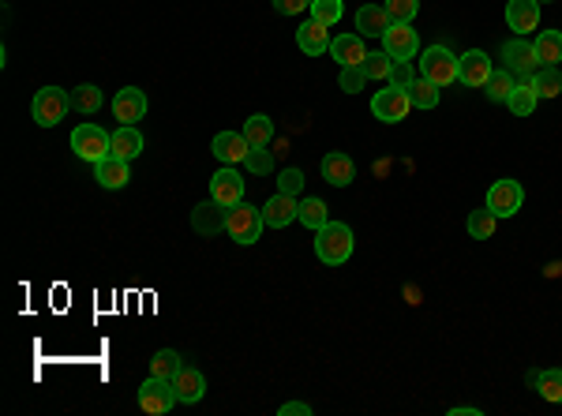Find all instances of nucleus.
Here are the masks:
<instances>
[{
	"label": "nucleus",
	"instance_id": "6",
	"mask_svg": "<svg viewBox=\"0 0 562 416\" xmlns=\"http://www.w3.org/2000/svg\"><path fill=\"white\" fill-rule=\"evenodd\" d=\"M72 109V94L60 90V87H42L34 94V105H30V113H34V120L42 127H57L60 120H65V113Z\"/></svg>",
	"mask_w": 562,
	"mask_h": 416
},
{
	"label": "nucleus",
	"instance_id": "26",
	"mask_svg": "<svg viewBox=\"0 0 562 416\" xmlns=\"http://www.w3.org/2000/svg\"><path fill=\"white\" fill-rule=\"evenodd\" d=\"M113 158H124V162H132V158L143 154V135L135 132V124H120L113 132Z\"/></svg>",
	"mask_w": 562,
	"mask_h": 416
},
{
	"label": "nucleus",
	"instance_id": "2",
	"mask_svg": "<svg viewBox=\"0 0 562 416\" xmlns=\"http://www.w3.org/2000/svg\"><path fill=\"white\" fill-rule=\"evenodd\" d=\"M262 206H252V203H237V206H229V218H225V233L237 240V244H255L259 233H262Z\"/></svg>",
	"mask_w": 562,
	"mask_h": 416
},
{
	"label": "nucleus",
	"instance_id": "16",
	"mask_svg": "<svg viewBox=\"0 0 562 416\" xmlns=\"http://www.w3.org/2000/svg\"><path fill=\"white\" fill-rule=\"evenodd\" d=\"M113 117H117L120 124L143 120V117H147V94L139 90V87H124V90H117V98H113Z\"/></svg>",
	"mask_w": 562,
	"mask_h": 416
},
{
	"label": "nucleus",
	"instance_id": "33",
	"mask_svg": "<svg viewBox=\"0 0 562 416\" xmlns=\"http://www.w3.org/2000/svg\"><path fill=\"white\" fill-rule=\"evenodd\" d=\"M495 226H498V218L488 211V206H483V211H473V214H468V221H465V229H468V236H473V240H491Z\"/></svg>",
	"mask_w": 562,
	"mask_h": 416
},
{
	"label": "nucleus",
	"instance_id": "17",
	"mask_svg": "<svg viewBox=\"0 0 562 416\" xmlns=\"http://www.w3.org/2000/svg\"><path fill=\"white\" fill-rule=\"evenodd\" d=\"M296 211H300V199L285 196V191H277V196H270L267 203H262V221H267L270 229H285L289 221L296 218Z\"/></svg>",
	"mask_w": 562,
	"mask_h": 416
},
{
	"label": "nucleus",
	"instance_id": "5",
	"mask_svg": "<svg viewBox=\"0 0 562 416\" xmlns=\"http://www.w3.org/2000/svg\"><path fill=\"white\" fill-rule=\"evenodd\" d=\"M503 68L518 79V83H533V75L540 72V60H536V50L533 42L525 38H510L503 45Z\"/></svg>",
	"mask_w": 562,
	"mask_h": 416
},
{
	"label": "nucleus",
	"instance_id": "15",
	"mask_svg": "<svg viewBox=\"0 0 562 416\" xmlns=\"http://www.w3.org/2000/svg\"><path fill=\"white\" fill-rule=\"evenodd\" d=\"M225 218H229V206H222L217 199H207L192 211V229L202 236H217V233H225Z\"/></svg>",
	"mask_w": 562,
	"mask_h": 416
},
{
	"label": "nucleus",
	"instance_id": "31",
	"mask_svg": "<svg viewBox=\"0 0 562 416\" xmlns=\"http://www.w3.org/2000/svg\"><path fill=\"white\" fill-rule=\"evenodd\" d=\"M72 109H80L83 117H94V113L102 109V90L94 87V83L75 87V90H72Z\"/></svg>",
	"mask_w": 562,
	"mask_h": 416
},
{
	"label": "nucleus",
	"instance_id": "19",
	"mask_svg": "<svg viewBox=\"0 0 562 416\" xmlns=\"http://www.w3.org/2000/svg\"><path fill=\"white\" fill-rule=\"evenodd\" d=\"M94 181H98L102 188H109V191H120L124 184L132 181V169H128V162L124 158H102V162H94Z\"/></svg>",
	"mask_w": 562,
	"mask_h": 416
},
{
	"label": "nucleus",
	"instance_id": "12",
	"mask_svg": "<svg viewBox=\"0 0 562 416\" xmlns=\"http://www.w3.org/2000/svg\"><path fill=\"white\" fill-rule=\"evenodd\" d=\"M210 199H217L222 206H237L244 203V181H240V173L232 169V166H222L210 177Z\"/></svg>",
	"mask_w": 562,
	"mask_h": 416
},
{
	"label": "nucleus",
	"instance_id": "43",
	"mask_svg": "<svg viewBox=\"0 0 562 416\" xmlns=\"http://www.w3.org/2000/svg\"><path fill=\"white\" fill-rule=\"evenodd\" d=\"M274 12L277 15H304V12H311V0H274Z\"/></svg>",
	"mask_w": 562,
	"mask_h": 416
},
{
	"label": "nucleus",
	"instance_id": "42",
	"mask_svg": "<svg viewBox=\"0 0 562 416\" xmlns=\"http://www.w3.org/2000/svg\"><path fill=\"white\" fill-rule=\"evenodd\" d=\"M277 191H285V196H300V191H304V173L300 169H285L277 177Z\"/></svg>",
	"mask_w": 562,
	"mask_h": 416
},
{
	"label": "nucleus",
	"instance_id": "35",
	"mask_svg": "<svg viewBox=\"0 0 562 416\" xmlns=\"http://www.w3.org/2000/svg\"><path fill=\"white\" fill-rule=\"evenodd\" d=\"M533 87H536L540 98H558L562 94V72L558 68H540L533 75Z\"/></svg>",
	"mask_w": 562,
	"mask_h": 416
},
{
	"label": "nucleus",
	"instance_id": "4",
	"mask_svg": "<svg viewBox=\"0 0 562 416\" xmlns=\"http://www.w3.org/2000/svg\"><path fill=\"white\" fill-rule=\"evenodd\" d=\"M72 150H75V158H83V162L94 166V162H102V158H109V150H113V135L98 124H80L72 132Z\"/></svg>",
	"mask_w": 562,
	"mask_h": 416
},
{
	"label": "nucleus",
	"instance_id": "3",
	"mask_svg": "<svg viewBox=\"0 0 562 416\" xmlns=\"http://www.w3.org/2000/svg\"><path fill=\"white\" fill-rule=\"evenodd\" d=\"M420 75L431 79L435 87H450L458 79V57L446 50V45H428L424 53H420Z\"/></svg>",
	"mask_w": 562,
	"mask_h": 416
},
{
	"label": "nucleus",
	"instance_id": "21",
	"mask_svg": "<svg viewBox=\"0 0 562 416\" xmlns=\"http://www.w3.org/2000/svg\"><path fill=\"white\" fill-rule=\"evenodd\" d=\"M386 30H390V15H386V8H379V4L356 8V35H361V38H383Z\"/></svg>",
	"mask_w": 562,
	"mask_h": 416
},
{
	"label": "nucleus",
	"instance_id": "38",
	"mask_svg": "<svg viewBox=\"0 0 562 416\" xmlns=\"http://www.w3.org/2000/svg\"><path fill=\"white\" fill-rule=\"evenodd\" d=\"M338 83H341V90H346V94H361V90H364V83H368L364 64H349V68H341Z\"/></svg>",
	"mask_w": 562,
	"mask_h": 416
},
{
	"label": "nucleus",
	"instance_id": "27",
	"mask_svg": "<svg viewBox=\"0 0 562 416\" xmlns=\"http://www.w3.org/2000/svg\"><path fill=\"white\" fill-rule=\"evenodd\" d=\"M536 105H540V94H536L533 83H518V87H513V94L506 98V109H510L513 117H533Z\"/></svg>",
	"mask_w": 562,
	"mask_h": 416
},
{
	"label": "nucleus",
	"instance_id": "23",
	"mask_svg": "<svg viewBox=\"0 0 562 416\" xmlns=\"http://www.w3.org/2000/svg\"><path fill=\"white\" fill-rule=\"evenodd\" d=\"M173 387H177L180 405H195V402H202V394H207V379H202V372H195V367H180Z\"/></svg>",
	"mask_w": 562,
	"mask_h": 416
},
{
	"label": "nucleus",
	"instance_id": "22",
	"mask_svg": "<svg viewBox=\"0 0 562 416\" xmlns=\"http://www.w3.org/2000/svg\"><path fill=\"white\" fill-rule=\"evenodd\" d=\"M330 57L341 64V68H349V64H364L368 60L364 38L361 35H338V38H330Z\"/></svg>",
	"mask_w": 562,
	"mask_h": 416
},
{
	"label": "nucleus",
	"instance_id": "18",
	"mask_svg": "<svg viewBox=\"0 0 562 416\" xmlns=\"http://www.w3.org/2000/svg\"><path fill=\"white\" fill-rule=\"evenodd\" d=\"M296 45H300V53H308V57H323V53H330V30L319 19H308L296 30Z\"/></svg>",
	"mask_w": 562,
	"mask_h": 416
},
{
	"label": "nucleus",
	"instance_id": "30",
	"mask_svg": "<svg viewBox=\"0 0 562 416\" xmlns=\"http://www.w3.org/2000/svg\"><path fill=\"white\" fill-rule=\"evenodd\" d=\"M330 211H326V203L323 199H300V211H296V221H300V226H308V229H323L326 218Z\"/></svg>",
	"mask_w": 562,
	"mask_h": 416
},
{
	"label": "nucleus",
	"instance_id": "11",
	"mask_svg": "<svg viewBox=\"0 0 562 416\" xmlns=\"http://www.w3.org/2000/svg\"><path fill=\"white\" fill-rule=\"evenodd\" d=\"M383 53H390L394 60H413L420 53V38L413 23H390V30L383 35Z\"/></svg>",
	"mask_w": 562,
	"mask_h": 416
},
{
	"label": "nucleus",
	"instance_id": "32",
	"mask_svg": "<svg viewBox=\"0 0 562 416\" xmlns=\"http://www.w3.org/2000/svg\"><path fill=\"white\" fill-rule=\"evenodd\" d=\"M180 353H173V349H158V353L150 357V375H158V379H177L180 372Z\"/></svg>",
	"mask_w": 562,
	"mask_h": 416
},
{
	"label": "nucleus",
	"instance_id": "14",
	"mask_svg": "<svg viewBox=\"0 0 562 416\" xmlns=\"http://www.w3.org/2000/svg\"><path fill=\"white\" fill-rule=\"evenodd\" d=\"M506 23L518 38L533 35L540 27V0H506Z\"/></svg>",
	"mask_w": 562,
	"mask_h": 416
},
{
	"label": "nucleus",
	"instance_id": "36",
	"mask_svg": "<svg viewBox=\"0 0 562 416\" xmlns=\"http://www.w3.org/2000/svg\"><path fill=\"white\" fill-rule=\"evenodd\" d=\"M513 87H518V79H513L506 68H503V72H491V79H488V98H491V102H506L510 94H513Z\"/></svg>",
	"mask_w": 562,
	"mask_h": 416
},
{
	"label": "nucleus",
	"instance_id": "9",
	"mask_svg": "<svg viewBox=\"0 0 562 416\" xmlns=\"http://www.w3.org/2000/svg\"><path fill=\"white\" fill-rule=\"evenodd\" d=\"M521 203H525V188L518 181H495L488 188V211L495 218H513L521 211Z\"/></svg>",
	"mask_w": 562,
	"mask_h": 416
},
{
	"label": "nucleus",
	"instance_id": "28",
	"mask_svg": "<svg viewBox=\"0 0 562 416\" xmlns=\"http://www.w3.org/2000/svg\"><path fill=\"white\" fill-rule=\"evenodd\" d=\"M244 139L252 143V147H270L274 139V120L267 113H252L244 120Z\"/></svg>",
	"mask_w": 562,
	"mask_h": 416
},
{
	"label": "nucleus",
	"instance_id": "46",
	"mask_svg": "<svg viewBox=\"0 0 562 416\" xmlns=\"http://www.w3.org/2000/svg\"><path fill=\"white\" fill-rule=\"evenodd\" d=\"M540 4H551V0H540Z\"/></svg>",
	"mask_w": 562,
	"mask_h": 416
},
{
	"label": "nucleus",
	"instance_id": "8",
	"mask_svg": "<svg viewBox=\"0 0 562 416\" xmlns=\"http://www.w3.org/2000/svg\"><path fill=\"white\" fill-rule=\"evenodd\" d=\"M409 109H413V98H409V90H401V87H386L379 90L371 98V113L375 120H383V124H398L409 117Z\"/></svg>",
	"mask_w": 562,
	"mask_h": 416
},
{
	"label": "nucleus",
	"instance_id": "41",
	"mask_svg": "<svg viewBox=\"0 0 562 416\" xmlns=\"http://www.w3.org/2000/svg\"><path fill=\"white\" fill-rule=\"evenodd\" d=\"M413 60H394V68H390V79H386V83L390 87H401V90H409L413 87Z\"/></svg>",
	"mask_w": 562,
	"mask_h": 416
},
{
	"label": "nucleus",
	"instance_id": "37",
	"mask_svg": "<svg viewBox=\"0 0 562 416\" xmlns=\"http://www.w3.org/2000/svg\"><path fill=\"white\" fill-rule=\"evenodd\" d=\"M383 8L390 15V23H413L420 12V0H386Z\"/></svg>",
	"mask_w": 562,
	"mask_h": 416
},
{
	"label": "nucleus",
	"instance_id": "39",
	"mask_svg": "<svg viewBox=\"0 0 562 416\" xmlns=\"http://www.w3.org/2000/svg\"><path fill=\"white\" fill-rule=\"evenodd\" d=\"M244 166L252 169L255 177H267V173L274 169V154H270L267 147H252V150H247V162H244Z\"/></svg>",
	"mask_w": 562,
	"mask_h": 416
},
{
	"label": "nucleus",
	"instance_id": "10",
	"mask_svg": "<svg viewBox=\"0 0 562 416\" xmlns=\"http://www.w3.org/2000/svg\"><path fill=\"white\" fill-rule=\"evenodd\" d=\"M491 57L483 53V50H468L458 57V83H465L468 90H476V87H488V79H491Z\"/></svg>",
	"mask_w": 562,
	"mask_h": 416
},
{
	"label": "nucleus",
	"instance_id": "25",
	"mask_svg": "<svg viewBox=\"0 0 562 416\" xmlns=\"http://www.w3.org/2000/svg\"><path fill=\"white\" fill-rule=\"evenodd\" d=\"M533 50H536L540 68H558V60H562V30H540Z\"/></svg>",
	"mask_w": 562,
	"mask_h": 416
},
{
	"label": "nucleus",
	"instance_id": "7",
	"mask_svg": "<svg viewBox=\"0 0 562 416\" xmlns=\"http://www.w3.org/2000/svg\"><path fill=\"white\" fill-rule=\"evenodd\" d=\"M180 402L177 397V387H173V379H158V375H150L143 387H139V405H143V412L150 416H165V412H173V405Z\"/></svg>",
	"mask_w": 562,
	"mask_h": 416
},
{
	"label": "nucleus",
	"instance_id": "45",
	"mask_svg": "<svg viewBox=\"0 0 562 416\" xmlns=\"http://www.w3.org/2000/svg\"><path fill=\"white\" fill-rule=\"evenodd\" d=\"M468 412H473V416H476L480 409H473V405H458V409H450V416H468Z\"/></svg>",
	"mask_w": 562,
	"mask_h": 416
},
{
	"label": "nucleus",
	"instance_id": "1",
	"mask_svg": "<svg viewBox=\"0 0 562 416\" xmlns=\"http://www.w3.org/2000/svg\"><path fill=\"white\" fill-rule=\"evenodd\" d=\"M353 248H356V236L346 221H326L323 229H315V255L319 263L326 266H346L353 259Z\"/></svg>",
	"mask_w": 562,
	"mask_h": 416
},
{
	"label": "nucleus",
	"instance_id": "34",
	"mask_svg": "<svg viewBox=\"0 0 562 416\" xmlns=\"http://www.w3.org/2000/svg\"><path fill=\"white\" fill-rule=\"evenodd\" d=\"M346 15V0H311V19H319L323 27L341 23Z\"/></svg>",
	"mask_w": 562,
	"mask_h": 416
},
{
	"label": "nucleus",
	"instance_id": "40",
	"mask_svg": "<svg viewBox=\"0 0 562 416\" xmlns=\"http://www.w3.org/2000/svg\"><path fill=\"white\" fill-rule=\"evenodd\" d=\"M390 68H394V57L390 53H368V60H364L368 79H390Z\"/></svg>",
	"mask_w": 562,
	"mask_h": 416
},
{
	"label": "nucleus",
	"instance_id": "29",
	"mask_svg": "<svg viewBox=\"0 0 562 416\" xmlns=\"http://www.w3.org/2000/svg\"><path fill=\"white\" fill-rule=\"evenodd\" d=\"M409 98H413V105L416 109H435L439 105V98H443V87H435L431 79H413V87H409Z\"/></svg>",
	"mask_w": 562,
	"mask_h": 416
},
{
	"label": "nucleus",
	"instance_id": "44",
	"mask_svg": "<svg viewBox=\"0 0 562 416\" xmlns=\"http://www.w3.org/2000/svg\"><path fill=\"white\" fill-rule=\"evenodd\" d=\"M281 416H311V405H304V402H285V405H281Z\"/></svg>",
	"mask_w": 562,
	"mask_h": 416
},
{
	"label": "nucleus",
	"instance_id": "13",
	"mask_svg": "<svg viewBox=\"0 0 562 416\" xmlns=\"http://www.w3.org/2000/svg\"><path fill=\"white\" fill-rule=\"evenodd\" d=\"M210 150H214V158H217L222 166L237 169L240 162H247V150H252V143L244 139V132H217Z\"/></svg>",
	"mask_w": 562,
	"mask_h": 416
},
{
	"label": "nucleus",
	"instance_id": "24",
	"mask_svg": "<svg viewBox=\"0 0 562 416\" xmlns=\"http://www.w3.org/2000/svg\"><path fill=\"white\" fill-rule=\"evenodd\" d=\"M525 382H528L533 390H540L543 402L562 405V367H548V372H528Z\"/></svg>",
	"mask_w": 562,
	"mask_h": 416
},
{
	"label": "nucleus",
	"instance_id": "20",
	"mask_svg": "<svg viewBox=\"0 0 562 416\" xmlns=\"http://www.w3.org/2000/svg\"><path fill=\"white\" fill-rule=\"evenodd\" d=\"M323 181L326 184H334V188H346L356 181V166H353V158L349 154H341V150H330L323 158Z\"/></svg>",
	"mask_w": 562,
	"mask_h": 416
}]
</instances>
